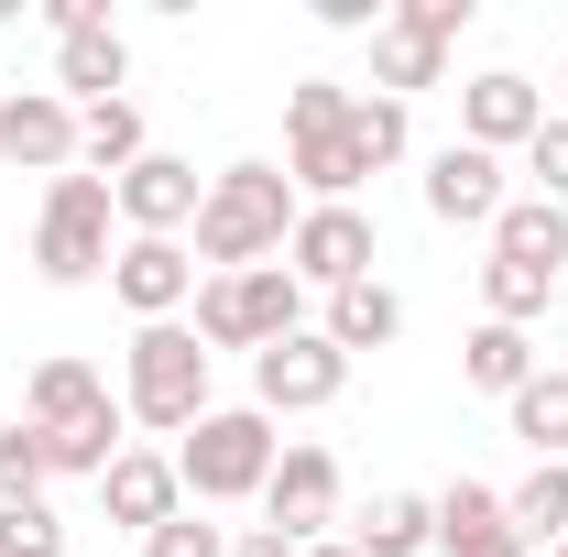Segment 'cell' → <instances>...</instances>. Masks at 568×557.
Listing matches in <instances>:
<instances>
[{
	"label": "cell",
	"instance_id": "cell-1",
	"mask_svg": "<svg viewBox=\"0 0 568 557\" xmlns=\"http://www.w3.org/2000/svg\"><path fill=\"white\" fill-rule=\"evenodd\" d=\"M295 219H306V198H295L284 164H219L186 252H197V274H252V263H284Z\"/></svg>",
	"mask_w": 568,
	"mask_h": 557
},
{
	"label": "cell",
	"instance_id": "cell-2",
	"mask_svg": "<svg viewBox=\"0 0 568 557\" xmlns=\"http://www.w3.org/2000/svg\"><path fill=\"white\" fill-rule=\"evenodd\" d=\"M284 437L263 405H209V416L175 437V482L197 492V503H263V482H274Z\"/></svg>",
	"mask_w": 568,
	"mask_h": 557
},
{
	"label": "cell",
	"instance_id": "cell-3",
	"mask_svg": "<svg viewBox=\"0 0 568 557\" xmlns=\"http://www.w3.org/2000/svg\"><path fill=\"white\" fill-rule=\"evenodd\" d=\"M121 416H132V426H164V437H186V426L209 416V350H197L186 317L132 328V350H121Z\"/></svg>",
	"mask_w": 568,
	"mask_h": 557
},
{
	"label": "cell",
	"instance_id": "cell-4",
	"mask_svg": "<svg viewBox=\"0 0 568 557\" xmlns=\"http://www.w3.org/2000/svg\"><path fill=\"white\" fill-rule=\"evenodd\" d=\"M186 328H197V350H252V361H263V350L274 340H295V328H306V284L284 274V263H252V274H209L197 284V317H186Z\"/></svg>",
	"mask_w": 568,
	"mask_h": 557
},
{
	"label": "cell",
	"instance_id": "cell-5",
	"mask_svg": "<svg viewBox=\"0 0 568 557\" xmlns=\"http://www.w3.org/2000/svg\"><path fill=\"white\" fill-rule=\"evenodd\" d=\"M110 219H121V209H110V175H88V164L55 175V186H44V219H33V274H44V284H99L110 252H121Z\"/></svg>",
	"mask_w": 568,
	"mask_h": 557
},
{
	"label": "cell",
	"instance_id": "cell-6",
	"mask_svg": "<svg viewBox=\"0 0 568 557\" xmlns=\"http://www.w3.org/2000/svg\"><path fill=\"white\" fill-rule=\"evenodd\" d=\"M459 33H470V0H394V11H383V33H372V88L416 110V88L448 77Z\"/></svg>",
	"mask_w": 568,
	"mask_h": 557
},
{
	"label": "cell",
	"instance_id": "cell-7",
	"mask_svg": "<svg viewBox=\"0 0 568 557\" xmlns=\"http://www.w3.org/2000/svg\"><path fill=\"white\" fill-rule=\"evenodd\" d=\"M372 263H383V230H372V209H306V219H295V241H284V274L306 284V295L372 284Z\"/></svg>",
	"mask_w": 568,
	"mask_h": 557
},
{
	"label": "cell",
	"instance_id": "cell-8",
	"mask_svg": "<svg viewBox=\"0 0 568 557\" xmlns=\"http://www.w3.org/2000/svg\"><path fill=\"white\" fill-rule=\"evenodd\" d=\"M339 394H351V350H328L317 328H295V340H274L252 361V405H263V416H317V405H339Z\"/></svg>",
	"mask_w": 568,
	"mask_h": 557
},
{
	"label": "cell",
	"instance_id": "cell-9",
	"mask_svg": "<svg viewBox=\"0 0 568 557\" xmlns=\"http://www.w3.org/2000/svg\"><path fill=\"white\" fill-rule=\"evenodd\" d=\"M263 525H274L284 547H317V536L339 525V459H328L317 437H284L274 482H263Z\"/></svg>",
	"mask_w": 568,
	"mask_h": 557
},
{
	"label": "cell",
	"instance_id": "cell-10",
	"mask_svg": "<svg viewBox=\"0 0 568 557\" xmlns=\"http://www.w3.org/2000/svg\"><path fill=\"white\" fill-rule=\"evenodd\" d=\"M110 209H121L132 241H175V230H197V209H209V175L186 153H142L132 175L110 186Z\"/></svg>",
	"mask_w": 568,
	"mask_h": 557
},
{
	"label": "cell",
	"instance_id": "cell-11",
	"mask_svg": "<svg viewBox=\"0 0 568 557\" xmlns=\"http://www.w3.org/2000/svg\"><path fill=\"white\" fill-rule=\"evenodd\" d=\"M197 252H186V241H121V252H110V295H121V306H132L142 328H164V317H186V306H197Z\"/></svg>",
	"mask_w": 568,
	"mask_h": 557
},
{
	"label": "cell",
	"instance_id": "cell-12",
	"mask_svg": "<svg viewBox=\"0 0 568 557\" xmlns=\"http://www.w3.org/2000/svg\"><path fill=\"white\" fill-rule=\"evenodd\" d=\"M503 209H514L503 153H481V142H437V153H426V219H448V230H493Z\"/></svg>",
	"mask_w": 568,
	"mask_h": 557
},
{
	"label": "cell",
	"instance_id": "cell-13",
	"mask_svg": "<svg viewBox=\"0 0 568 557\" xmlns=\"http://www.w3.org/2000/svg\"><path fill=\"white\" fill-rule=\"evenodd\" d=\"M121 77H132V33L110 22V0H88V22L55 33V99L99 110V99H121Z\"/></svg>",
	"mask_w": 568,
	"mask_h": 557
},
{
	"label": "cell",
	"instance_id": "cell-14",
	"mask_svg": "<svg viewBox=\"0 0 568 557\" xmlns=\"http://www.w3.org/2000/svg\"><path fill=\"white\" fill-rule=\"evenodd\" d=\"M547 132V88L514 67H481L459 88V142H481V153H525V142Z\"/></svg>",
	"mask_w": 568,
	"mask_h": 557
},
{
	"label": "cell",
	"instance_id": "cell-15",
	"mask_svg": "<svg viewBox=\"0 0 568 557\" xmlns=\"http://www.w3.org/2000/svg\"><path fill=\"white\" fill-rule=\"evenodd\" d=\"M0 164H22V175H77V110L55 88H0Z\"/></svg>",
	"mask_w": 568,
	"mask_h": 557
},
{
	"label": "cell",
	"instance_id": "cell-16",
	"mask_svg": "<svg viewBox=\"0 0 568 557\" xmlns=\"http://www.w3.org/2000/svg\"><path fill=\"white\" fill-rule=\"evenodd\" d=\"M99 514H110V525H132V536L175 525V514H186V482H175V459H164V448H121V459L99 470Z\"/></svg>",
	"mask_w": 568,
	"mask_h": 557
},
{
	"label": "cell",
	"instance_id": "cell-17",
	"mask_svg": "<svg viewBox=\"0 0 568 557\" xmlns=\"http://www.w3.org/2000/svg\"><path fill=\"white\" fill-rule=\"evenodd\" d=\"M317 340L351 350V361H361V350H394V340H405V295H394L383 274H372V284H339L328 317H317Z\"/></svg>",
	"mask_w": 568,
	"mask_h": 557
},
{
	"label": "cell",
	"instance_id": "cell-18",
	"mask_svg": "<svg viewBox=\"0 0 568 557\" xmlns=\"http://www.w3.org/2000/svg\"><path fill=\"white\" fill-rule=\"evenodd\" d=\"M99 405H110V383H99V372H88L77 350H55V361H44V372L22 383V416L44 426V437H67V426H88Z\"/></svg>",
	"mask_w": 568,
	"mask_h": 557
},
{
	"label": "cell",
	"instance_id": "cell-19",
	"mask_svg": "<svg viewBox=\"0 0 568 557\" xmlns=\"http://www.w3.org/2000/svg\"><path fill=\"white\" fill-rule=\"evenodd\" d=\"M493 263H525V274H568V209L558 198H514L493 219Z\"/></svg>",
	"mask_w": 568,
	"mask_h": 557
},
{
	"label": "cell",
	"instance_id": "cell-20",
	"mask_svg": "<svg viewBox=\"0 0 568 557\" xmlns=\"http://www.w3.org/2000/svg\"><path fill=\"white\" fill-rule=\"evenodd\" d=\"M459 372H470V394H503V405H514V394H525V383H536L547 361H536V340H525V328L481 317V328L459 340Z\"/></svg>",
	"mask_w": 568,
	"mask_h": 557
},
{
	"label": "cell",
	"instance_id": "cell-21",
	"mask_svg": "<svg viewBox=\"0 0 568 557\" xmlns=\"http://www.w3.org/2000/svg\"><path fill=\"white\" fill-rule=\"evenodd\" d=\"M361 557H426L437 547V492H372V514L351 525Z\"/></svg>",
	"mask_w": 568,
	"mask_h": 557
},
{
	"label": "cell",
	"instance_id": "cell-22",
	"mask_svg": "<svg viewBox=\"0 0 568 557\" xmlns=\"http://www.w3.org/2000/svg\"><path fill=\"white\" fill-rule=\"evenodd\" d=\"M503 525L525 536V547L547 557V547H568V459H536L525 482L503 492Z\"/></svg>",
	"mask_w": 568,
	"mask_h": 557
},
{
	"label": "cell",
	"instance_id": "cell-23",
	"mask_svg": "<svg viewBox=\"0 0 568 557\" xmlns=\"http://www.w3.org/2000/svg\"><path fill=\"white\" fill-rule=\"evenodd\" d=\"M514 525H503V492L493 482H448L437 492V557H493Z\"/></svg>",
	"mask_w": 568,
	"mask_h": 557
},
{
	"label": "cell",
	"instance_id": "cell-24",
	"mask_svg": "<svg viewBox=\"0 0 568 557\" xmlns=\"http://www.w3.org/2000/svg\"><path fill=\"white\" fill-rule=\"evenodd\" d=\"M142 153H153V142H142V110H132V99H99V110H77V164H88V175H110V186H121Z\"/></svg>",
	"mask_w": 568,
	"mask_h": 557
},
{
	"label": "cell",
	"instance_id": "cell-25",
	"mask_svg": "<svg viewBox=\"0 0 568 557\" xmlns=\"http://www.w3.org/2000/svg\"><path fill=\"white\" fill-rule=\"evenodd\" d=\"M351 153H361V175H394V164L416 153V110L383 99V88H361L351 99Z\"/></svg>",
	"mask_w": 568,
	"mask_h": 557
},
{
	"label": "cell",
	"instance_id": "cell-26",
	"mask_svg": "<svg viewBox=\"0 0 568 557\" xmlns=\"http://www.w3.org/2000/svg\"><path fill=\"white\" fill-rule=\"evenodd\" d=\"M503 416H514V437H525L536 459H568V372H536Z\"/></svg>",
	"mask_w": 568,
	"mask_h": 557
},
{
	"label": "cell",
	"instance_id": "cell-27",
	"mask_svg": "<svg viewBox=\"0 0 568 557\" xmlns=\"http://www.w3.org/2000/svg\"><path fill=\"white\" fill-rule=\"evenodd\" d=\"M121 405H99V416L88 426H67V437H44V448H55V470H67V482H99V470H110V459H121V448H132V437H121Z\"/></svg>",
	"mask_w": 568,
	"mask_h": 557
},
{
	"label": "cell",
	"instance_id": "cell-28",
	"mask_svg": "<svg viewBox=\"0 0 568 557\" xmlns=\"http://www.w3.org/2000/svg\"><path fill=\"white\" fill-rule=\"evenodd\" d=\"M547 295H558V274H525V263H481V317H503V328H536V317H547Z\"/></svg>",
	"mask_w": 568,
	"mask_h": 557
},
{
	"label": "cell",
	"instance_id": "cell-29",
	"mask_svg": "<svg viewBox=\"0 0 568 557\" xmlns=\"http://www.w3.org/2000/svg\"><path fill=\"white\" fill-rule=\"evenodd\" d=\"M44 482H55V448H44V426H0V503H44Z\"/></svg>",
	"mask_w": 568,
	"mask_h": 557
},
{
	"label": "cell",
	"instance_id": "cell-30",
	"mask_svg": "<svg viewBox=\"0 0 568 557\" xmlns=\"http://www.w3.org/2000/svg\"><path fill=\"white\" fill-rule=\"evenodd\" d=\"M351 99H361V88H339V77H295V88H284V142L339 132V121H351Z\"/></svg>",
	"mask_w": 568,
	"mask_h": 557
},
{
	"label": "cell",
	"instance_id": "cell-31",
	"mask_svg": "<svg viewBox=\"0 0 568 557\" xmlns=\"http://www.w3.org/2000/svg\"><path fill=\"white\" fill-rule=\"evenodd\" d=\"M0 557H67V514L55 503H0Z\"/></svg>",
	"mask_w": 568,
	"mask_h": 557
},
{
	"label": "cell",
	"instance_id": "cell-32",
	"mask_svg": "<svg viewBox=\"0 0 568 557\" xmlns=\"http://www.w3.org/2000/svg\"><path fill=\"white\" fill-rule=\"evenodd\" d=\"M142 557H230V525H209V514H175V525H153V536H142Z\"/></svg>",
	"mask_w": 568,
	"mask_h": 557
},
{
	"label": "cell",
	"instance_id": "cell-33",
	"mask_svg": "<svg viewBox=\"0 0 568 557\" xmlns=\"http://www.w3.org/2000/svg\"><path fill=\"white\" fill-rule=\"evenodd\" d=\"M525 175H536V198H558V209H568V110H547V132L525 142Z\"/></svg>",
	"mask_w": 568,
	"mask_h": 557
},
{
	"label": "cell",
	"instance_id": "cell-34",
	"mask_svg": "<svg viewBox=\"0 0 568 557\" xmlns=\"http://www.w3.org/2000/svg\"><path fill=\"white\" fill-rule=\"evenodd\" d=\"M230 557H295V547H284L274 525H241V536H230Z\"/></svg>",
	"mask_w": 568,
	"mask_h": 557
},
{
	"label": "cell",
	"instance_id": "cell-35",
	"mask_svg": "<svg viewBox=\"0 0 568 557\" xmlns=\"http://www.w3.org/2000/svg\"><path fill=\"white\" fill-rule=\"evenodd\" d=\"M295 557H361V547H351V536H317V547H295Z\"/></svg>",
	"mask_w": 568,
	"mask_h": 557
},
{
	"label": "cell",
	"instance_id": "cell-36",
	"mask_svg": "<svg viewBox=\"0 0 568 557\" xmlns=\"http://www.w3.org/2000/svg\"><path fill=\"white\" fill-rule=\"evenodd\" d=\"M558 99H568V67H558Z\"/></svg>",
	"mask_w": 568,
	"mask_h": 557
},
{
	"label": "cell",
	"instance_id": "cell-37",
	"mask_svg": "<svg viewBox=\"0 0 568 557\" xmlns=\"http://www.w3.org/2000/svg\"><path fill=\"white\" fill-rule=\"evenodd\" d=\"M547 557H568V547H547Z\"/></svg>",
	"mask_w": 568,
	"mask_h": 557
}]
</instances>
